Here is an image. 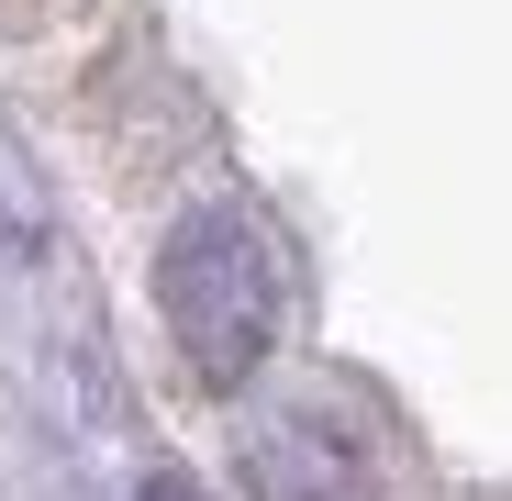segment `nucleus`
I'll return each instance as SVG.
<instances>
[{"mask_svg": "<svg viewBox=\"0 0 512 501\" xmlns=\"http://www.w3.org/2000/svg\"><path fill=\"white\" fill-rule=\"evenodd\" d=\"M156 312H167L179 368L212 401H234L245 379H268L279 334H290V245L268 234V212L201 201L190 223H167V245H156Z\"/></svg>", "mask_w": 512, "mask_h": 501, "instance_id": "obj_1", "label": "nucleus"}, {"mask_svg": "<svg viewBox=\"0 0 512 501\" xmlns=\"http://www.w3.org/2000/svg\"><path fill=\"white\" fill-rule=\"evenodd\" d=\"M245 501H379V435L346 401H279L234 446Z\"/></svg>", "mask_w": 512, "mask_h": 501, "instance_id": "obj_2", "label": "nucleus"}, {"mask_svg": "<svg viewBox=\"0 0 512 501\" xmlns=\"http://www.w3.org/2000/svg\"><path fill=\"white\" fill-rule=\"evenodd\" d=\"M145 501H179V490H145Z\"/></svg>", "mask_w": 512, "mask_h": 501, "instance_id": "obj_3", "label": "nucleus"}]
</instances>
